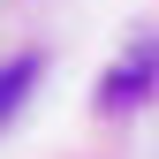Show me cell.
Listing matches in <instances>:
<instances>
[{
  "instance_id": "2",
  "label": "cell",
  "mask_w": 159,
  "mask_h": 159,
  "mask_svg": "<svg viewBox=\"0 0 159 159\" xmlns=\"http://www.w3.org/2000/svg\"><path fill=\"white\" fill-rule=\"evenodd\" d=\"M30 84H38V53H23V61L0 68V121H15V106L30 98Z\"/></svg>"
},
{
  "instance_id": "1",
  "label": "cell",
  "mask_w": 159,
  "mask_h": 159,
  "mask_svg": "<svg viewBox=\"0 0 159 159\" xmlns=\"http://www.w3.org/2000/svg\"><path fill=\"white\" fill-rule=\"evenodd\" d=\"M152 84H159V46L144 38V46H129V53H121V68L106 76V91H98V106H106V114H121L129 98H152Z\"/></svg>"
}]
</instances>
